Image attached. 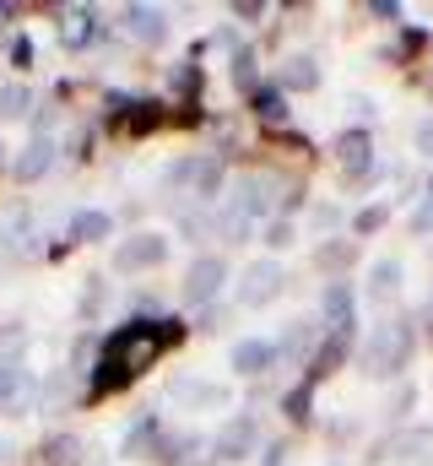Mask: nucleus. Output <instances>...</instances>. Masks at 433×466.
I'll list each match as a JSON object with an SVG mask.
<instances>
[{
	"mask_svg": "<svg viewBox=\"0 0 433 466\" xmlns=\"http://www.w3.org/2000/svg\"><path fill=\"white\" fill-rule=\"evenodd\" d=\"M185 337H190V326L179 315H130V320H119L98 342V358L87 363V407L130 390L157 358L185 348Z\"/></svg>",
	"mask_w": 433,
	"mask_h": 466,
	"instance_id": "f257e3e1",
	"label": "nucleus"
},
{
	"mask_svg": "<svg viewBox=\"0 0 433 466\" xmlns=\"http://www.w3.org/2000/svg\"><path fill=\"white\" fill-rule=\"evenodd\" d=\"M412 352H418V320L412 315H390V320H379L374 326V337L363 342V374L368 380H396L407 363H412Z\"/></svg>",
	"mask_w": 433,
	"mask_h": 466,
	"instance_id": "f03ea898",
	"label": "nucleus"
},
{
	"mask_svg": "<svg viewBox=\"0 0 433 466\" xmlns=\"http://www.w3.org/2000/svg\"><path fill=\"white\" fill-rule=\"evenodd\" d=\"M104 130L108 136H125V141H146V136L168 130V104L163 98H141V93H108Z\"/></svg>",
	"mask_w": 433,
	"mask_h": 466,
	"instance_id": "7ed1b4c3",
	"label": "nucleus"
},
{
	"mask_svg": "<svg viewBox=\"0 0 433 466\" xmlns=\"http://www.w3.org/2000/svg\"><path fill=\"white\" fill-rule=\"evenodd\" d=\"M330 163L341 168V179L352 185V190H368L374 179H379V157H374V130H363V125H347L336 141H330Z\"/></svg>",
	"mask_w": 433,
	"mask_h": 466,
	"instance_id": "20e7f679",
	"label": "nucleus"
},
{
	"mask_svg": "<svg viewBox=\"0 0 433 466\" xmlns=\"http://www.w3.org/2000/svg\"><path fill=\"white\" fill-rule=\"evenodd\" d=\"M282 190H287L282 174H266V168L238 174V179H233V201H227V212H238L244 223H271L277 207H282Z\"/></svg>",
	"mask_w": 433,
	"mask_h": 466,
	"instance_id": "39448f33",
	"label": "nucleus"
},
{
	"mask_svg": "<svg viewBox=\"0 0 433 466\" xmlns=\"http://www.w3.org/2000/svg\"><path fill=\"white\" fill-rule=\"evenodd\" d=\"M168 249H174L168 233L141 228V233H130V238L114 244V271H119V277H146V271H157V266L168 260Z\"/></svg>",
	"mask_w": 433,
	"mask_h": 466,
	"instance_id": "423d86ee",
	"label": "nucleus"
},
{
	"mask_svg": "<svg viewBox=\"0 0 433 466\" xmlns=\"http://www.w3.org/2000/svg\"><path fill=\"white\" fill-rule=\"evenodd\" d=\"M282 288H287V266H282L277 255H260V260H249L244 277H238V304H244V309H266V304L282 299Z\"/></svg>",
	"mask_w": 433,
	"mask_h": 466,
	"instance_id": "0eeeda50",
	"label": "nucleus"
},
{
	"mask_svg": "<svg viewBox=\"0 0 433 466\" xmlns=\"http://www.w3.org/2000/svg\"><path fill=\"white\" fill-rule=\"evenodd\" d=\"M255 451H260V418L255 412H227V423L216 429V440H212V461L238 466V461H249Z\"/></svg>",
	"mask_w": 433,
	"mask_h": 466,
	"instance_id": "6e6552de",
	"label": "nucleus"
},
{
	"mask_svg": "<svg viewBox=\"0 0 433 466\" xmlns=\"http://www.w3.org/2000/svg\"><path fill=\"white\" fill-rule=\"evenodd\" d=\"M227 260L222 255H196L190 260V271H185V304H196V309H212L216 299H222V288H227Z\"/></svg>",
	"mask_w": 433,
	"mask_h": 466,
	"instance_id": "1a4fd4ad",
	"label": "nucleus"
},
{
	"mask_svg": "<svg viewBox=\"0 0 433 466\" xmlns=\"http://www.w3.org/2000/svg\"><path fill=\"white\" fill-rule=\"evenodd\" d=\"M320 315H325V331L330 337H357V293L347 277H330L320 293Z\"/></svg>",
	"mask_w": 433,
	"mask_h": 466,
	"instance_id": "9d476101",
	"label": "nucleus"
},
{
	"mask_svg": "<svg viewBox=\"0 0 433 466\" xmlns=\"http://www.w3.org/2000/svg\"><path fill=\"white\" fill-rule=\"evenodd\" d=\"M168 396L179 401V407H190V412H222L227 401H233V390L227 385H216V380H196V374H174L168 380Z\"/></svg>",
	"mask_w": 433,
	"mask_h": 466,
	"instance_id": "9b49d317",
	"label": "nucleus"
},
{
	"mask_svg": "<svg viewBox=\"0 0 433 466\" xmlns=\"http://www.w3.org/2000/svg\"><path fill=\"white\" fill-rule=\"evenodd\" d=\"M119 33H130L136 44H163L168 38V11L163 5H125L119 11Z\"/></svg>",
	"mask_w": 433,
	"mask_h": 466,
	"instance_id": "f8f14e48",
	"label": "nucleus"
},
{
	"mask_svg": "<svg viewBox=\"0 0 433 466\" xmlns=\"http://www.w3.org/2000/svg\"><path fill=\"white\" fill-rule=\"evenodd\" d=\"M60 38H65V49H93V44L108 38V22H98L93 5H71L65 22H60Z\"/></svg>",
	"mask_w": 433,
	"mask_h": 466,
	"instance_id": "ddd939ff",
	"label": "nucleus"
},
{
	"mask_svg": "<svg viewBox=\"0 0 433 466\" xmlns=\"http://www.w3.org/2000/svg\"><path fill=\"white\" fill-rule=\"evenodd\" d=\"M401 277H407V266H401L396 255H379V260L368 266L363 299H368V304H396V299H401Z\"/></svg>",
	"mask_w": 433,
	"mask_h": 466,
	"instance_id": "4468645a",
	"label": "nucleus"
},
{
	"mask_svg": "<svg viewBox=\"0 0 433 466\" xmlns=\"http://www.w3.org/2000/svg\"><path fill=\"white\" fill-rule=\"evenodd\" d=\"M222 185H227V163H222V152H196V174H190V201L212 207L216 196H222Z\"/></svg>",
	"mask_w": 433,
	"mask_h": 466,
	"instance_id": "2eb2a0df",
	"label": "nucleus"
},
{
	"mask_svg": "<svg viewBox=\"0 0 433 466\" xmlns=\"http://www.w3.org/2000/svg\"><path fill=\"white\" fill-rule=\"evenodd\" d=\"M227 363H233L238 374L260 380L266 369H277V342H271V337H244V342H233V352H227Z\"/></svg>",
	"mask_w": 433,
	"mask_h": 466,
	"instance_id": "dca6fc26",
	"label": "nucleus"
},
{
	"mask_svg": "<svg viewBox=\"0 0 433 466\" xmlns=\"http://www.w3.org/2000/svg\"><path fill=\"white\" fill-rule=\"evenodd\" d=\"M55 157H60V147L49 141V136H33L22 152H16V163H11V174L22 179V185H33V179H44L49 168H55Z\"/></svg>",
	"mask_w": 433,
	"mask_h": 466,
	"instance_id": "f3484780",
	"label": "nucleus"
},
{
	"mask_svg": "<svg viewBox=\"0 0 433 466\" xmlns=\"http://www.w3.org/2000/svg\"><path fill=\"white\" fill-rule=\"evenodd\" d=\"M277 87L293 98V93H315L320 87V60L315 55H287L282 66H277Z\"/></svg>",
	"mask_w": 433,
	"mask_h": 466,
	"instance_id": "a211bd4d",
	"label": "nucleus"
},
{
	"mask_svg": "<svg viewBox=\"0 0 433 466\" xmlns=\"http://www.w3.org/2000/svg\"><path fill=\"white\" fill-rule=\"evenodd\" d=\"M249 115L260 119L266 130H282V125L293 119V109H287V93H282L277 82H260V87L249 93Z\"/></svg>",
	"mask_w": 433,
	"mask_h": 466,
	"instance_id": "6ab92c4d",
	"label": "nucleus"
},
{
	"mask_svg": "<svg viewBox=\"0 0 433 466\" xmlns=\"http://www.w3.org/2000/svg\"><path fill=\"white\" fill-rule=\"evenodd\" d=\"M157 434H163V418H157V412H141V418L125 429V440H119V456H130V461H152V445H157Z\"/></svg>",
	"mask_w": 433,
	"mask_h": 466,
	"instance_id": "aec40b11",
	"label": "nucleus"
},
{
	"mask_svg": "<svg viewBox=\"0 0 433 466\" xmlns=\"http://www.w3.org/2000/svg\"><path fill=\"white\" fill-rule=\"evenodd\" d=\"M315 331H320L315 320H293L282 337H271V342H277V363H282V358H287V363H309V358H315Z\"/></svg>",
	"mask_w": 433,
	"mask_h": 466,
	"instance_id": "412c9836",
	"label": "nucleus"
},
{
	"mask_svg": "<svg viewBox=\"0 0 433 466\" xmlns=\"http://www.w3.org/2000/svg\"><path fill=\"white\" fill-rule=\"evenodd\" d=\"M65 238H71V244H104V238H114V218L98 212V207H82V212H71Z\"/></svg>",
	"mask_w": 433,
	"mask_h": 466,
	"instance_id": "4be33fe9",
	"label": "nucleus"
},
{
	"mask_svg": "<svg viewBox=\"0 0 433 466\" xmlns=\"http://www.w3.org/2000/svg\"><path fill=\"white\" fill-rule=\"evenodd\" d=\"M315 390H320V385H315V380H304V374H298V380H293V385H287V390H282V418H287V423H298V429H304V423H309V418H315Z\"/></svg>",
	"mask_w": 433,
	"mask_h": 466,
	"instance_id": "5701e85b",
	"label": "nucleus"
},
{
	"mask_svg": "<svg viewBox=\"0 0 433 466\" xmlns=\"http://www.w3.org/2000/svg\"><path fill=\"white\" fill-rule=\"evenodd\" d=\"M390 456L401 466H433V429H407V434L390 445Z\"/></svg>",
	"mask_w": 433,
	"mask_h": 466,
	"instance_id": "b1692460",
	"label": "nucleus"
},
{
	"mask_svg": "<svg viewBox=\"0 0 433 466\" xmlns=\"http://www.w3.org/2000/svg\"><path fill=\"white\" fill-rule=\"evenodd\" d=\"M82 440L76 434H55L49 445H44V466H82Z\"/></svg>",
	"mask_w": 433,
	"mask_h": 466,
	"instance_id": "393cba45",
	"label": "nucleus"
},
{
	"mask_svg": "<svg viewBox=\"0 0 433 466\" xmlns=\"http://www.w3.org/2000/svg\"><path fill=\"white\" fill-rule=\"evenodd\" d=\"M315 260H320L325 271H336V277H341V271H347V266L357 260V244H352V238H336V244L325 238L320 249H315Z\"/></svg>",
	"mask_w": 433,
	"mask_h": 466,
	"instance_id": "a878e982",
	"label": "nucleus"
},
{
	"mask_svg": "<svg viewBox=\"0 0 433 466\" xmlns=\"http://www.w3.org/2000/svg\"><path fill=\"white\" fill-rule=\"evenodd\" d=\"M27 109H33L27 82H0V119H27Z\"/></svg>",
	"mask_w": 433,
	"mask_h": 466,
	"instance_id": "bb28decb",
	"label": "nucleus"
},
{
	"mask_svg": "<svg viewBox=\"0 0 433 466\" xmlns=\"http://www.w3.org/2000/svg\"><path fill=\"white\" fill-rule=\"evenodd\" d=\"M233 87H238V93H255V87H260V60H255V49H233Z\"/></svg>",
	"mask_w": 433,
	"mask_h": 466,
	"instance_id": "cd10ccee",
	"label": "nucleus"
},
{
	"mask_svg": "<svg viewBox=\"0 0 433 466\" xmlns=\"http://www.w3.org/2000/svg\"><path fill=\"white\" fill-rule=\"evenodd\" d=\"M385 223H390V207H385V201H374V207L352 212V238H368V233H379Z\"/></svg>",
	"mask_w": 433,
	"mask_h": 466,
	"instance_id": "c85d7f7f",
	"label": "nucleus"
},
{
	"mask_svg": "<svg viewBox=\"0 0 433 466\" xmlns=\"http://www.w3.org/2000/svg\"><path fill=\"white\" fill-rule=\"evenodd\" d=\"M423 49H428V33L412 27V22H401V44L385 49V60H412V55H423Z\"/></svg>",
	"mask_w": 433,
	"mask_h": 466,
	"instance_id": "c756f323",
	"label": "nucleus"
},
{
	"mask_svg": "<svg viewBox=\"0 0 433 466\" xmlns=\"http://www.w3.org/2000/svg\"><path fill=\"white\" fill-rule=\"evenodd\" d=\"M27 380H33V374H27L16 358H0V412H5V401H11V396L27 385Z\"/></svg>",
	"mask_w": 433,
	"mask_h": 466,
	"instance_id": "7c9ffc66",
	"label": "nucleus"
},
{
	"mask_svg": "<svg viewBox=\"0 0 433 466\" xmlns=\"http://www.w3.org/2000/svg\"><path fill=\"white\" fill-rule=\"evenodd\" d=\"M293 238H298V223H287V218H271V223L260 228V244H266V249H293Z\"/></svg>",
	"mask_w": 433,
	"mask_h": 466,
	"instance_id": "2f4dec72",
	"label": "nucleus"
},
{
	"mask_svg": "<svg viewBox=\"0 0 433 466\" xmlns=\"http://www.w3.org/2000/svg\"><path fill=\"white\" fill-rule=\"evenodd\" d=\"M5 55H11V71H22V76H27V71H33V60H38V44H33L27 33H16Z\"/></svg>",
	"mask_w": 433,
	"mask_h": 466,
	"instance_id": "473e14b6",
	"label": "nucleus"
},
{
	"mask_svg": "<svg viewBox=\"0 0 433 466\" xmlns=\"http://www.w3.org/2000/svg\"><path fill=\"white\" fill-rule=\"evenodd\" d=\"M368 16H379V22H396V27H401V0H368Z\"/></svg>",
	"mask_w": 433,
	"mask_h": 466,
	"instance_id": "72a5a7b5",
	"label": "nucleus"
},
{
	"mask_svg": "<svg viewBox=\"0 0 433 466\" xmlns=\"http://www.w3.org/2000/svg\"><path fill=\"white\" fill-rule=\"evenodd\" d=\"M227 11H233V22H260V16H266V5H260V0H233Z\"/></svg>",
	"mask_w": 433,
	"mask_h": 466,
	"instance_id": "f704fd0d",
	"label": "nucleus"
},
{
	"mask_svg": "<svg viewBox=\"0 0 433 466\" xmlns=\"http://www.w3.org/2000/svg\"><path fill=\"white\" fill-rule=\"evenodd\" d=\"M266 466H293V451H287V440H282V445H266Z\"/></svg>",
	"mask_w": 433,
	"mask_h": 466,
	"instance_id": "c9c22d12",
	"label": "nucleus"
},
{
	"mask_svg": "<svg viewBox=\"0 0 433 466\" xmlns=\"http://www.w3.org/2000/svg\"><path fill=\"white\" fill-rule=\"evenodd\" d=\"M418 157H433V119L418 125Z\"/></svg>",
	"mask_w": 433,
	"mask_h": 466,
	"instance_id": "e433bc0d",
	"label": "nucleus"
},
{
	"mask_svg": "<svg viewBox=\"0 0 433 466\" xmlns=\"http://www.w3.org/2000/svg\"><path fill=\"white\" fill-rule=\"evenodd\" d=\"M179 466H216V461H212V445H206V451H196V456H185Z\"/></svg>",
	"mask_w": 433,
	"mask_h": 466,
	"instance_id": "4c0bfd02",
	"label": "nucleus"
},
{
	"mask_svg": "<svg viewBox=\"0 0 433 466\" xmlns=\"http://www.w3.org/2000/svg\"><path fill=\"white\" fill-rule=\"evenodd\" d=\"M11 16H16V5H11V0H0V27H5Z\"/></svg>",
	"mask_w": 433,
	"mask_h": 466,
	"instance_id": "58836bf2",
	"label": "nucleus"
},
{
	"mask_svg": "<svg viewBox=\"0 0 433 466\" xmlns=\"http://www.w3.org/2000/svg\"><path fill=\"white\" fill-rule=\"evenodd\" d=\"M330 466H336V461H330Z\"/></svg>",
	"mask_w": 433,
	"mask_h": 466,
	"instance_id": "ea45409f",
	"label": "nucleus"
}]
</instances>
